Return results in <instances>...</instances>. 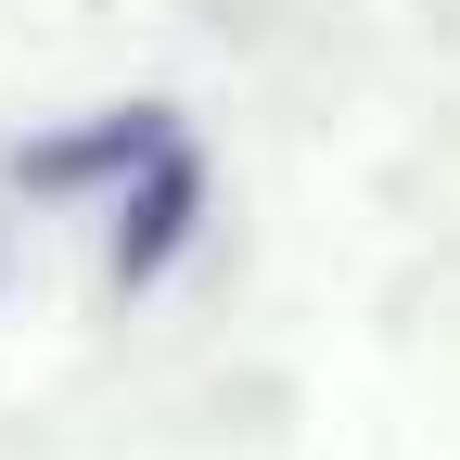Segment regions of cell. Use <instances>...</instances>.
<instances>
[{
  "label": "cell",
  "instance_id": "2",
  "mask_svg": "<svg viewBox=\"0 0 460 460\" xmlns=\"http://www.w3.org/2000/svg\"><path fill=\"white\" fill-rule=\"evenodd\" d=\"M192 217H205V154L192 141H166L141 180H128V205H115V281H166L180 269V243H192Z\"/></svg>",
  "mask_w": 460,
  "mask_h": 460
},
{
  "label": "cell",
  "instance_id": "1",
  "mask_svg": "<svg viewBox=\"0 0 460 460\" xmlns=\"http://www.w3.org/2000/svg\"><path fill=\"white\" fill-rule=\"evenodd\" d=\"M180 141V115L166 102H115V115H90V128H65V141H26L13 154V180L26 192H90V180H141V166Z\"/></svg>",
  "mask_w": 460,
  "mask_h": 460
}]
</instances>
